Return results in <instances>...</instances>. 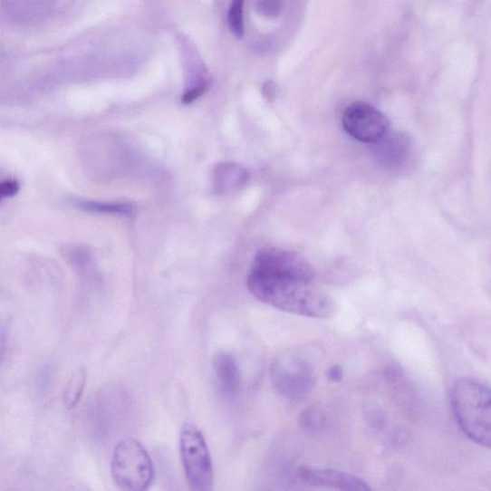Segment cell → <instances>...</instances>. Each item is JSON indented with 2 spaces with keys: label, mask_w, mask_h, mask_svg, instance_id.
Listing matches in <instances>:
<instances>
[{
  "label": "cell",
  "mask_w": 491,
  "mask_h": 491,
  "mask_svg": "<svg viewBox=\"0 0 491 491\" xmlns=\"http://www.w3.org/2000/svg\"><path fill=\"white\" fill-rule=\"evenodd\" d=\"M329 379L332 381H335V382H338V381L342 380V368L339 367V366H333L329 371Z\"/></svg>",
  "instance_id": "cell-19"
},
{
  "label": "cell",
  "mask_w": 491,
  "mask_h": 491,
  "mask_svg": "<svg viewBox=\"0 0 491 491\" xmlns=\"http://www.w3.org/2000/svg\"><path fill=\"white\" fill-rule=\"evenodd\" d=\"M375 156L382 166L400 168L410 157L412 144L403 133L388 134L380 143L375 144Z\"/></svg>",
  "instance_id": "cell-9"
},
{
  "label": "cell",
  "mask_w": 491,
  "mask_h": 491,
  "mask_svg": "<svg viewBox=\"0 0 491 491\" xmlns=\"http://www.w3.org/2000/svg\"><path fill=\"white\" fill-rule=\"evenodd\" d=\"M342 124L351 138L369 144L380 143L390 128L384 113L364 102L350 105L342 113Z\"/></svg>",
  "instance_id": "cell-6"
},
{
  "label": "cell",
  "mask_w": 491,
  "mask_h": 491,
  "mask_svg": "<svg viewBox=\"0 0 491 491\" xmlns=\"http://www.w3.org/2000/svg\"><path fill=\"white\" fill-rule=\"evenodd\" d=\"M111 473L120 491H149L155 481L151 457L134 438L121 439L114 448Z\"/></svg>",
  "instance_id": "cell-3"
},
{
  "label": "cell",
  "mask_w": 491,
  "mask_h": 491,
  "mask_svg": "<svg viewBox=\"0 0 491 491\" xmlns=\"http://www.w3.org/2000/svg\"><path fill=\"white\" fill-rule=\"evenodd\" d=\"M227 23L228 26H230V29L233 32V34L236 38L242 39L245 33L244 2H241V0H236V2L232 3L227 11Z\"/></svg>",
  "instance_id": "cell-15"
},
{
  "label": "cell",
  "mask_w": 491,
  "mask_h": 491,
  "mask_svg": "<svg viewBox=\"0 0 491 491\" xmlns=\"http://www.w3.org/2000/svg\"><path fill=\"white\" fill-rule=\"evenodd\" d=\"M62 253L78 274L84 276H93V273H95L93 254L86 246L67 245L63 247Z\"/></svg>",
  "instance_id": "cell-13"
},
{
  "label": "cell",
  "mask_w": 491,
  "mask_h": 491,
  "mask_svg": "<svg viewBox=\"0 0 491 491\" xmlns=\"http://www.w3.org/2000/svg\"><path fill=\"white\" fill-rule=\"evenodd\" d=\"M249 173L238 163H221L215 172V187L220 193H232L247 184Z\"/></svg>",
  "instance_id": "cell-11"
},
{
  "label": "cell",
  "mask_w": 491,
  "mask_h": 491,
  "mask_svg": "<svg viewBox=\"0 0 491 491\" xmlns=\"http://www.w3.org/2000/svg\"><path fill=\"white\" fill-rule=\"evenodd\" d=\"M217 379L224 392L235 395L239 390L241 376L236 358L227 352H220L214 359Z\"/></svg>",
  "instance_id": "cell-10"
},
{
  "label": "cell",
  "mask_w": 491,
  "mask_h": 491,
  "mask_svg": "<svg viewBox=\"0 0 491 491\" xmlns=\"http://www.w3.org/2000/svg\"><path fill=\"white\" fill-rule=\"evenodd\" d=\"M262 92L268 101H274L277 95V86L273 81H268L262 87Z\"/></svg>",
  "instance_id": "cell-18"
},
{
  "label": "cell",
  "mask_w": 491,
  "mask_h": 491,
  "mask_svg": "<svg viewBox=\"0 0 491 491\" xmlns=\"http://www.w3.org/2000/svg\"><path fill=\"white\" fill-rule=\"evenodd\" d=\"M179 452L190 491H214L215 472L202 431L186 423L179 434Z\"/></svg>",
  "instance_id": "cell-4"
},
{
  "label": "cell",
  "mask_w": 491,
  "mask_h": 491,
  "mask_svg": "<svg viewBox=\"0 0 491 491\" xmlns=\"http://www.w3.org/2000/svg\"><path fill=\"white\" fill-rule=\"evenodd\" d=\"M87 371L84 368H80L72 376L63 391V404L71 410L80 401L87 383Z\"/></svg>",
  "instance_id": "cell-14"
},
{
  "label": "cell",
  "mask_w": 491,
  "mask_h": 491,
  "mask_svg": "<svg viewBox=\"0 0 491 491\" xmlns=\"http://www.w3.org/2000/svg\"><path fill=\"white\" fill-rule=\"evenodd\" d=\"M452 411L462 432L483 448H491V389L473 380L457 381Z\"/></svg>",
  "instance_id": "cell-2"
},
{
  "label": "cell",
  "mask_w": 491,
  "mask_h": 491,
  "mask_svg": "<svg viewBox=\"0 0 491 491\" xmlns=\"http://www.w3.org/2000/svg\"><path fill=\"white\" fill-rule=\"evenodd\" d=\"M20 190V183L14 178H6L0 185V197L11 198Z\"/></svg>",
  "instance_id": "cell-17"
},
{
  "label": "cell",
  "mask_w": 491,
  "mask_h": 491,
  "mask_svg": "<svg viewBox=\"0 0 491 491\" xmlns=\"http://www.w3.org/2000/svg\"><path fill=\"white\" fill-rule=\"evenodd\" d=\"M298 476L302 481L311 486L339 491H373L361 478L334 469L302 467L298 470Z\"/></svg>",
  "instance_id": "cell-8"
},
{
  "label": "cell",
  "mask_w": 491,
  "mask_h": 491,
  "mask_svg": "<svg viewBox=\"0 0 491 491\" xmlns=\"http://www.w3.org/2000/svg\"><path fill=\"white\" fill-rule=\"evenodd\" d=\"M71 203L77 208L98 215L130 217H133L136 210L134 205L126 202H102L75 198L72 199Z\"/></svg>",
  "instance_id": "cell-12"
},
{
  "label": "cell",
  "mask_w": 491,
  "mask_h": 491,
  "mask_svg": "<svg viewBox=\"0 0 491 491\" xmlns=\"http://www.w3.org/2000/svg\"><path fill=\"white\" fill-rule=\"evenodd\" d=\"M248 288L258 301L284 313L308 318L334 315V301L313 283L278 278L250 271Z\"/></svg>",
  "instance_id": "cell-1"
},
{
  "label": "cell",
  "mask_w": 491,
  "mask_h": 491,
  "mask_svg": "<svg viewBox=\"0 0 491 491\" xmlns=\"http://www.w3.org/2000/svg\"><path fill=\"white\" fill-rule=\"evenodd\" d=\"M255 6L257 12L266 18H277L284 10L283 2H258Z\"/></svg>",
  "instance_id": "cell-16"
},
{
  "label": "cell",
  "mask_w": 491,
  "mask_h": 491,
  "mask_svg": "<svg viewBox=\"0 0 491 491\" xmlns=\"http://www.w3.org/2000/svg\"><path fill=\"white\" fill-rule=\"evenodd\" d=\"M251 271L307 283H313L315 275L313 266L302 255L274 247L260 249L255 255Z\"/></svg>",
  "instance_id": "cell-5"
},
{
  "label": "cell",
  "mask_w": 491,
  "mask_h": 491,
  "mask_svg": "<svg viewBox=\"0 0 491 491\" xmlns=\"http://www.w3.org/2000/svg\"><path fill=\"white\" fill-rule=\"evenodd\" d=\"M270 373L278 394L288 400L302 399L314 384L313 367L297 357L275 360L271 365Z\"/></svg>",
  "instance_id": "cell-7"
}]
</instances>
